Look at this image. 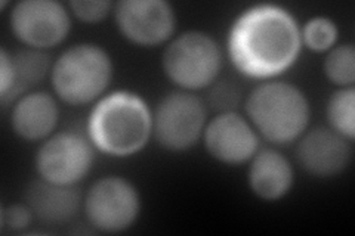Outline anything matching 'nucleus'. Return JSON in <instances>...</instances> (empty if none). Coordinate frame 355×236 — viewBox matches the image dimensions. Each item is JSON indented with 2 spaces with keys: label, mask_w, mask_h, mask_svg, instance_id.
Masks as SVG:
<instances>
[{
  "label": "nucleus",
  "mask_w": 355,
  "mask_h": 236,
  "mask_svg": "<svg viewBox=\"0 0 355 236\" xmlns=\"http://www.w3.org/2000/svg\"><path fill=\"white\" fill-rule=\"evenodd\" d=\"M301 27L282 6L257 5L241 12L228 35V56L246 77L270 80L297 61Z\"/></svg>",
  "instance_id": "nucleus-1"
},
{
  "label": "nucleus",
  "mask_w": 355,
  "mask_h": 236,
  "mask_svg": "<svg viewBox=\"0 0 355 236\" xmlns=\"http://www.w3.org/2000/svg\"><path fill=\"white\" fill-rule=\"evenodd\" d=\"M87 138L105 155H135L153 138V111L139 95L129 91L104 95L89 114Z\"/></svg>",
  "instance_id": "nucleus-2"
},
{
  "label": "nucleus",
  "mask_w": 355,
  "mask_h": 236,
  "mask_svg": "<svg viewBox=\"0 0 355 236\" xmlns=\"http://www.w3.org/2000/svg\"><path fill=\"white\" fill-rule=\"evenodd\" d=\"M246 114L265 140L274 145H288L306 131L311 107L297 86L270 80L250 92L246 100Z\"/></svg>",
  "instance_id": "nucleus-3"
},
{
  "label": "nucleus",
  "mask_w": 355,
  "mask_h": 236,
  "mask_svg": "<svg viewBox=\"0 0 355 236\" xmlns=\"http://www.w3.org/2000/svg\"><path fill=\"white\" fill-rule=\"evenodd\" d=\"M113 74V60L105 49L95 43H79L53 61L49 77L62 102L80 107L101 99Z\"/></svg>",
  "instance_id": "nucleus-4"
},
{
  "label": "nucleus",
  "mask_w": 355,
  "mask_h": 236,
  "mask_svg": "<svg viewBox=\"0 0 355 236\" xmlns=\"http://www.w3.org/2000/svg\"><path fill=\"white\" fill-rule=\"evenodd\" d=\"M163 71L180 91L197 92L212 86L222 70V51L205 31L191 30L173 37L163 52Z\"/></svg>",
  "instance_id": "nucleus-5"
},
{
  "label": "nucleus",
  "mask_w": 355,
  "mask_h": 236,
  "mask_svg": "<svg viewBox=\"0 0 355 236\" xmlns=\"http://www.w3.org/2000/svg\"><path fill=\"white\" fill-rule=\"evenodd\" d=\"M206 125V105L193 92L166 95L153 111V138L169 152L191 149L203 138Z\"/></svg>",
  "instance_id": "nucleus-6"
},
{
  "label": "nucleus",
  "mask_w": 355,
  "mask_h": 236,
  "mask_svg": "<svg viewBox=\"0 0 355 236\" xmlns=\"http://www.w3.org/2000/svg\"><path fill=\"white\" fill-rule=\"evenodd\" d=\"M83 212L98 232L121 233L138 220L141 195L128 179L105 176L89 188L83 198Z\"/></svg>",
  "instance_id": "nucleus-7"
},
{
  "label": "nucleus",
  "mask_w": 355,
  "mask_h": 236,
  "mask_svg": "<svg viewBox=\"0 0 355 236\" xmlns=\"http://www.w3.org/2000/svg\"><path fill=\"white\" fill-rule=\"evenodd\" d=\"M95 160V146L91 139L77 131H58L44 139L35 156L40 179L76 186L89 174Z\"/></svg>",
  "instance_id": "nucleus-8"
},
{
  "label": "nucleus",
  "mask_w": 355,
  "mask_h": 236,
  "mask_svg": "<svg viewBox=\"0 0 355 236\" xmlns=\"http://www.w3.org/2000/svg\"><path fill=\"white\" fill-rule=\"evenodd\" d=\"M10 30L30 49L61 44L71 30L70 10L55 0H22L10 9Z\"/></svg>",
  "instance_id": "nucleus-9"
},
{
  "label": "nucleus",
  "mask_w": 355,
  "mask_h": 236,
  "mask_svg": "<svg viewBox=\"0 0 355 236\" xmlns=\"http://www.w3.org/2000/svg\"><path fill=\"white\" fill-rule=\"evenodd\" d=\"M114 17L121 36L141 48L171 42L176 30V12L166 0H121Z\"/></svg>",
  "instance_id": "nucleus-10"
},
{
  "label": "nucleus",
  "mask_w": 355,
  "mask_h": 236,
  "mask_svg": "<svg viewBox=\"0 0 355 236\" xmlns=\"http://www.w3.org/2000/svg\"><path fill=\"white\" fill-rule=\"evenodd\" d=\"M202 140L207 154L225 165L249 163L261 148L258 131L237 111L219 112L207 121Z\"/></svg>",
  "instance_id": "nucleus-11"
},
{
  "label": "nucleus",
  "mask_w": 355,
  "mask_h": 236,
  "mask_svg": "<svg viewBox=\"0 0 355 236\" xmlns=\"http://www.w3.org/2000/svg\"><path fill=\"white\" fill-rule=\"evenodd\" d=\"M296 158L309 176L335 177L351 164L352 142L330 127H317L297 139Z\"/></svg>",
  "instance_id": "nucleus-12"
},
{
  "label": "nucleus",
  "mask_w": 355,
  "mask_h": 236,
  "mask_svg": "<svg viewBox=\"0 0 355 236\" xmlns=\"http://www.w3.org/2000/svg\"><path fill=\"white\" fill-rule=\"evenodd\" d=\"M24 202L33 211L35 220L46 226H65L83 206L76 186H64L37 179L26 189Z\"/></svg>",
  "instance_id": "nucleus-13"
},
{
  "label": "nucleus",
  "mask_w": 355,
  "mask_h": 236,
  "mask_svg": "<svg viewBox=\"0 0 355 236\" xmlns=\"http://www.w3.org/2000/svg\"><path fill=\"white\" fill-rule=\"evenodd\" d=\"M60 121L58 102L51 93L28 92L10 111V127L22 140L43 142L55 133Z\"/></svg>",
  "instance_id": "nucleus-14"
},
{
  "label": "nucleus",
  "mask_w": 355,
  "mask_h": 236,
  "mask_svg": "<svg viewBox=\"0 0 355 236\" xmlns=\"http://www.w3.org/2000/svg\"><path fill=\"white\" fill-rule=\"evenodd\" d=\"M248 182L252 194L266 202L283 199L295 185V170L286 155L274 148H259L249 161Z\"/></svg>",
  "instance_id": "nucleus-15"
},
{
  "label": "nucleus",
  "mask_w": 355,
  "mask_h": 236,
  "mask_svg": "<svg viewBox=\"0 0 355 236\" xmlns=\"http://www.w3.org/2000/svg\"><path fill=\"white\" fill-rule=\"evenodd\" d=\"M10 64H12L14 80L9 95L2 100V104L15 102L18 98L28 93L31 87H35L44 78L51 75L52 64L49 56L44 51L24 49L10 55Z\"/></svg>",
  "instance_id": "nucleus-16"
},
{
  "label": "nucleus",
  "mask_w": 355,
  "mask_h": 236,
  "mask_svg": "<svg viewBox=\"0 0 355 236\" xmlns=\"http://www.w3.org/2000/svg\"><path fill=\"white\" fill-rule=\"evenodd\" d=\"M329 127L354 142L355 138V89L342 87L333 93L326 107Z\"/></svg>",
  "instance_id": "nucleus-17"
},
{
  "label": "nucleus",
  "mask_w": 355,
  "mask_h": 236,
  "mask_svg": "<svg viewBox=\"0 0 355 236\" xmlns=\"http://www.w3.org/2000/svg\"><path fill=\"white\" fill-rule=\"evenodd\" d=\"M323 71L327 80L342 87H354L355 83V46L352 43L336 44L326 53Z\"/></svg>",
  "instance_id": "nucleus-18"
},
{
  "label": "nucleus",
  "mask_w": 355,
  "mask_h": 236,
  "mask_svg": "<svg viewBox=\"0 0 355 236\" xmlns=\"http://www.w3.org/2000/svg\"><path fill=\"white\" fill-rule=\"evenodd\" d=\"M339 28L329 17H313L301 28L302 44L315 53H327L338 44Z\"/></svg>",
  "instance_id": "nucleus-19"
},
{
  "label": "nucleus",
  "mask_w": 355,
  "mask_h": 236,
  "mask_svg": "<svg viewBox=\"0 0 355 236\" xmlns=\"http://www.w3.org/2000/svg\"><path fill=\"white\" fill-rule=\"evenodd\" d=\"M240 100H241L240 87L236 86L232 82L216 80L212 86H210L209 104L218 111V114L219 112L236 111Z\"/></svg>",
  "instance_id": "nucleus-20"
},
{
  "label": "nucleus",
  "mask_w": 355,
  "mask_h": 236,
  "mask_svg": "<svg viewBox=\"0 0 355 236\" xmlns=\"http://www.w3.org/2000/svg\"><path fill=\"white\" fill-rule=\"evenodd\" d=\"M113 6L108 0H73L69 5L71 14L86 24H98L104 21L113 10Z\"/></svg>",
  "instance_id": "nucleus-21"
},
{
  "label": "nucleus",
  "mask_w": 355,
  "mask_h": 236,
  "mask_svg": "<svg viewBox=\"0 0 355 236\" xmlns=\"http://www.w3.org/2000/svg\"><path fill=\"white\" fill-rule=\"evenodd\" d=\"M33 220H35V216H33V211L26 202L3 206L2 212H0V226L9 232L26 230Z\"/></svg>",
  "instance_id": "nucleus-22"
},
{
  "label": "nucleus",
  "mask_w": 355,
  "mask_h": 236,
  "mask_svg": "<svg viewBox=\"0 0 355 236\" xmlns=\"http://www.w3.org/2000/svg\"><path fill=\"white\" fill-rule=\"evenodd\" d=\"M14 73L12 64H10V53L6 49L0 51V99H5L12 87Z\"/></svg>",
  "instance_id": "nucleus-23"
}]
</instances>
